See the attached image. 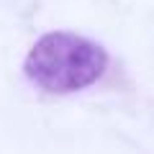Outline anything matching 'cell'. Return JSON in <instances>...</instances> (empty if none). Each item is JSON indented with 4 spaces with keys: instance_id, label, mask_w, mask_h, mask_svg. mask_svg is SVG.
Here are the masks:
<instances>
[{
    "instance_id": "6da1fadb",
    "label": "cell",
    "mask_w": 154,
    "mask_h": 154,
    "mask_svg": "<svg viewBox=\"0 0 154 154\" xmlns=\"http://www.w3.org/2000/svg\"><path fill=\"white\" fill-rule=\"evenodd\" d=\"M108 51L100 44L69 31L44 33L31 46L23 69L36 88L49 93H77L103 77Z\"/></svg>"
}]
</instances>
